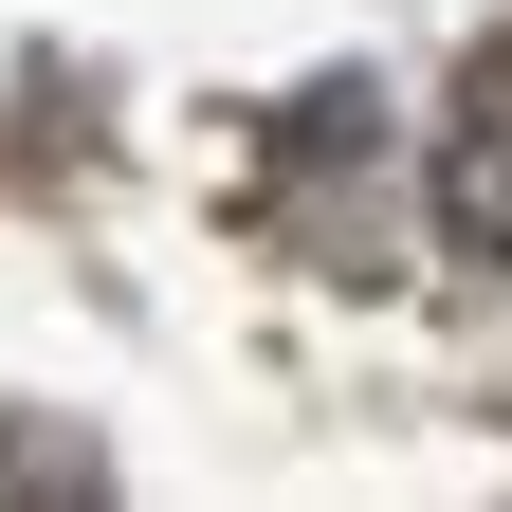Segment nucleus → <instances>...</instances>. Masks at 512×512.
Masks as SVG:
<instances>
[{
	"label": "nucleus",
	"mask_w": 512,
	"mask_h": 512,
	"mask_svg": "<svg viewBox=\"0 0 512 512\" xmlns=\"http://www.w3.org/2000/svg\"><path fill=\"white\" fill-rule=\"evenodd\" d=\"M439 220H458V256H512V110L458 128V165H439Z\"/></svg>",
	"instance_id": "obj_1"
}]
</instances>
